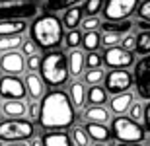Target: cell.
Instances as JSON below:
<instances>
[{"label":"cell","instance_id":"1","mask_svg":"<svg viewBox=\"0 0 150 146\" xmlns=\"http://www.w3.org/2000/svg\"><path fill=\"white\" fill-rule=\"evenodd\" d=\"M76 121V111L70 101V96H67L61 90L47 92L41 99V117L39 125L45 130H64L70 129Z\"/></svg>","mask_w":150,"mask_h":146},{"label":"cell","instance_id":"2","mask_svg":"<svg viewBox=\"0 0 150 146\" xmlns=\"http://www.w3.org/2000/svg\"><path fill=\"white\" fill-rule=\"evenodd\" d=\"M31 41L39 49L53 51L64 41V25L59 18L45 14V16L35 18V22L31 23Z\"/></svg>","mask_w":150,"mask_h":146},{"label":"cell","instance_id":"3","mask_svg":"<svg viewBox=\"0 0 150 146\" xmlns=\"http://www.w3.org/2000/svg\"><path fill=\"white\" fill-rule=\"evenodd\" d=\"M70 70H68V59L64 56V53L59 49L47 51L41 59V78L45 84L59 88L68 80Z\"/></svg>","mask_w":150,"mask_h":146},{"label":"cell","instance_id":"4","mask_svg":"<svg viewBox=\"0 0 150 146\" xmlns=\"http://www.w3.org/2000/svg\"><path fill=\"white\" fill-rule=\"evenodd\" d=\"M111 135L115 136L119 142H129V144H140L144 140V127H140V123H134L129 117H115L111 123Z\"/></svg>","mask_w":150,"mask_h":146},{"label":"cell","instance_id":"5","mask_svg":"<svg viewBox=\"0 0 150 146\" xmlns=\"http://www.w3.org/2000/svg\"><path fill=\"white\" fill-rule=\"evenodd\" d=\"M33 136V125L25 119H6L0 123V140L23 142Z\"/></svg>","mask_w":150,"mask_h":146},{"label":"cell","instance_id":"6","mask_svg":"<svg viewBox=\"0 0 150 146\" xmlns=\"http://www.w3.org/2000/svg\"><path fill=\"white\" fill-rule=\"evenodd\" d=\"M37 2H18L0 6V22H25L37 16Z\"/></svg>","mask_w":150,"mask_h":146},{"label":"cell","instance_id":"7","mask_svg":"<svg viewBox=\"0 0 150 146\" xmlns=\"http://www.w3.org/2000/svg\"><path fill=\"white\" fill-rule=\"evenodd\" d=\"M140 0H105L103 16L105 22H125L139 8Z\"/></svg>","mask_w":150,"mask_h":146},{"label":"cell","instance_id":"8","mask_svg":"<svg viewBox=\"0 0 150 146\" xmlns=\"http://www.w3.org/2000/svg\"><path fill=\"white\" fill-rule=\"evenodd\" d=\"M134 88L137 94L142 99L150 101V55L142 56L137 64H134Z\"/></svg>","mask_w":150,"mask_h":146},{"label":"cell","instance_id":"9","mask_svg":"<svg viewBox=\"0 0 150 146\" xmlns=\"http://www.w3.org/2000/svg\"><path fill=\"white\" fill-rule=\"evenodd\" d=\"M103 80H105V92L113 94V96L129 92L131 86L134 84V78L131 76L129 70H111Z\"/></svg>","mask_w":150,"mask_h":146},{"label":"cell","instance_id":"10","mask_svg":"<svg viewBox=\"0 0 150 146\" xmlns=\"http://www.w3.org/2000/svg\"><path fill=\"white\" fill-rule=\"evenodd\" d=\"M134 62V55L123 47H109L103 53V64L111 70H125Z\"/></svg>","mask_w":150,"mask_h":146},{"label":"cell","instance_id":"11","mask_svg":"<svg viewBox=\"0 0 150 146\" xmlns=\"http://www.w3.org/2000/svg\"><path fill=\"white\" fill-rule=\"evenodd\" d=\"M25 96H28V88H25V82L20 80V76L0 78V97L2 99H23Z\"/></svg>","mask_w":150,"mask_h":146},{"label":"cell","instance_id":"12","mask_svg":"<svg viewBox=\"0 0 150 146\" xmlns=\"http://www.w3.org/2000/svg\"><path fill=\"white\" fill-rule=\"evenodd\" d=\"M25 68V61H23V53L18 51H10L0 56V70L6 76H20Z\"/></svg>","mask_w":150,"mask_h":146},{"label":"cell","instance_id":"13","mask_svg":"<svg viewBox=\"0 0 150 146\" xmlns=\"http://www.w3.org/2000/svg\"><path fill=\"white\" fill-rule=\"evenodd\" d=\"M134 103V97L131 92H125V94H119V96H113V99L109 101V107H111V113H115L117 117H121L131 109V105Z\"/></svg>","mask_w":150,"mask_h":146},{"label":"cell","instance_id":"14","mask_svg":"<svg viewBox=\"0 0 150 146\" xmlns=\"http://www.w3.org/2000/svg\"><path fill=\"white\" fill-rule=\"evenodd\" d=\"M25 88H28V94H29V97L33 101H37L39 97H43L47 92H45V82H43V78H39L37 74H28L25 76Z\"/></svg>","mask_w":150,"mask_h":146},{"label":"cell","instance_id":"15","mask_svg":"<svg viewBox=\"0 0 150 146\" xmlns=\"http://www.w3.org/2000/svg\"><path fill=\"white\" fill-rule=\"evenodd\" d=\"M0 111L4 113L8 119H22L28 113V105L23 103V99H10V101L2 103Z\"/></svg>","mask_w":150,"mask_h":146},{"label":"cell","instance_id":"16","mask_svg":"<svg viewBox=\"0 0 150 146\" xmlns=\"http://www.w3.org/2000/svg\"><path fill=\"white\" fill-rule=\"evenodd\" d=\"M86 133H88V136L92 138L94 142H107L111 140V130L107 129L105 125H98V123H88L86 127Z\"/></svg>","mask_w":150,"mask_h":146},{"label":"cell","instance_id":"17","mask_svg":"<svg viewBox=\"0 0 150 146\" xmlns=\"http://www.w3.org/2000/svg\"><path fill=\"white\" fill-rule=\"evenodd\" d=\"M84 68H86V55H84L82 51L74 49L68 55V70H70V76H80Z\"/></svg>","mask_w":150,"mask_h":146},{"label":"cell","instance_id":"18","mask_svg":"<svg viewBox=\"0 0 150 146\" xmlns=\"http://www.w3.org/2000/svg\"><path fill=\"white\" fill-rule=\"evenodd\" d=\"M43 146H72V138H70L67 133L51 130V133H45Z\"/></svg>","mask_w":150,"mask_h":146},{"label":"cell","instance_id":"19","mask_svg":"<svg viewBox=\"0 0 150 146\" xmlns=\"http://www.w3.org/2000/svg\"><path fill=\"white\" fill-rule=\"evenodd\" d=\"M82 14H84V10L82 8H68L64 14H62V25L68 29V31H72V29H76L80 23H82Z\"/></svg>","mask_w":150,"mask_h":146},{"label":"cell","instance_id":"20","mask_svg":"<svg viewBox=\"0 0 150 146\" xmlns=\"http://www.w3.org/2000/svg\"><path fill=\"white\" fill-rule=\"evenodd\" d=\"M84 119H88V123H98V125H105L109 121V111L103 109L101 105H92L86 109Z\"/></svg>","mask_w":150,"mask_h":146},{"label":"cell","instance_id":"21","mask_svg":"<svg viewBox=\"0 0 150 146\" xmlns=\"http://www.w3.org/2000/svg\"><path fill=\"white\" fill-rule=\"evenodd\" d=\"M28 29L25 22H0V37H12V35H22Z\"/></svg>","mask_w":150,"mask_h":146},{"label":"cell","instance_id":"22","mask_svg":"<svg viewBox=\"0 0 150 146\" xmlns=\"http://www.w3.org/2000/svg\"><path fill=\"white\" fill-rule=\"evenodd\" d=\"M100 45H101V35L98 33V31H86V33L82 35V49L86 51V53L98 51Z\"/></svg>","mask_w":150,"mask_h":146},{"label":"cell","instance_id":"23","mask_svg":"<svg viewBox=\"0 0 150 146\" xmlns=\"http://www.w3.org/2000/svg\"><path fill=\"white\" fill-rule=\"evenodd\" d=\"M86 99H88L92 105H103L107 101L105 88H101V86H90L88 94H86Z\"/></svg>","mask_w":150,"mask_h":146},{"label":"cell","instance_id":"24","mask_svg":"<svg viewBox=\"0 0 150 146\" xmlns=\"http://www.w3.org/2000/svg\"><path fill=\"white\" fill-rule=\"evenodd\" d=\"M133 28V22L131 20H125V22H101V29L103 31H111V33H129Z\"/></svg>","mask_w":150,"mask_h":146},{"label":"cell","instance_id":"25","mask_svg":"<svg viewBox=\"0 0 150 146\" xmlns=\"http://www.w3.org/2000/svg\"><path fill=\"white\" fill-rule=\"evenodd\" d=\"M68 94H70V101H72L74 107H82L84 105V99H86V90H84L82 82H72V84H70Z\"/></svg>","mask_w":150,"mask_h":146},{"label":"cell","instance_id":"26","mask_svg":"<svg viewBox=\"0 0 150 146\" xmlns=\"http://www.w3.org/2000/svg\"><path fill=\"white\" fill-rule=\"evenodd\" d=\"M82 0H47L45 2V10L47 12H61V10H68L74 8L76 4H80Z\"/></svg>","mask_w":150,"mask_h":146},{"label":"cell","instance_id":"27","mask_svg":"<svg viewBox=\"0 0 150 146\" xmlns=\"http://www.w3.org/2000/svg\"><path fill=\"white\" fill-rule=\"evenodd\" d=\"M23 45L22 35H12V37H0V53H10V51H16L18 47Z\"/></svg>","mask_w":150,"mask_h":146},{"label":"cell","instance_id":"28","mask_svg":"<svg viewBox=\"0 0 150 146\" xmlns=\"http://www.w3.org/2000/svg\"><path fill=\"white\" fill-rule=\"evenodd\" d=\"M137 53L142 56L150 55V29H144L137 35Z\"/></svg>","mask_w":150,"mask_h":146},{"label":"cell","instance_id":"29","mask_svg":"<svg viewBox=\"0 0 150 146\" xmlns=\"http://www.w3.org/2000/svg\"><path fill=\"white\" fill-rule=\"evenodd\" d=\"M103 4H105L103 0H86L82 10L88 18H92V16H98L100 12H103Z\"/></svg>","mask_w":150,"mask_h":146},{"label":"cell","instance_id":"30","mask_svg":"<svg viewBox=\"0 0 150 146\" xmlns=\"http://www.w3.org/2000/svg\"><path fill=\"white\" fill-rule=\"evenodd\" d=\"M105 78L103 76V70L101 68H94V70H86L84 74V84H90V86H98L101 80Z\"/></svg>","mask_w":150,"mask_h":146},{"label":"cell","instance_id":"31","mask_svg":"<svg viewBox=\"0 0 150 146\" xmlns=\"http://www.w3.org/2000/svg\"><path fill=\"white\" fill-rule=\"evenodd\" d=\"M103 64V55L100 53H86V68L88 70H94V68H101Z\"/></svg>","mask_w":150,"mask_h":146},{"label":"cell","instance_id":"32","mask_svg":"<svg viewBox=\"0 0 150 146\" xmlns=\"http://www.w3.org/2000/svg\"><path fill=\"white\" fill-rule=\"evenodd\" d=\"M64 43H67L68 49H76L78 45H82V31H78V29L68 31L67 37H64Z\"/></svg>","mask_w":150,"mask_h":146},{"label":"cell","instance_id":"33","mask_svg":"<svg viewBox=\"0 0 150 146\" xmlns=\"http://www.w3.org/2000/svg\"><path fill=\"white\" fill-rule=\"evenodd\" d=\"M72 142H74L76 146H88L90 136H88V133H86V129H82V127H76V129L72 130Z\"/></svg>","mask_w":150,"mask_h":146},{"label":"cell","instance_id":"34","mask_svg":"<svg viewBox=\"0 0 150 146\" xmlns=\"http://www.w3.org/2000/svg\"><path fill=\"white\" fill-rule=\"evenodd\" d=\"M121 39L123 37L119 33H111V31H103V33H101V45H105V49L117 47V43H119Z\"/></svg>","mask_w":150,"mask_h":146},{"label":"cell","instance_id":"35","mask_svg":"<svg viewBox=\"0 0 150 146\" xmlns=\"http://www.w3.org/2000/svg\"><path fill=\"white\" fill-rule=\"evenodd\" d=\"M129 119H133L134 123L144 121V107L140 105V103H133L131 109H129Z\"/></svg>","mask_w":150,"mask_h":146},{"label":"cell","instance_id":"36","mask_svg":"<svg viewBox=\"0 0 150 146\" xmlns=\"http://www.w3.org/2000/svg\"><path fill=\"white\" fill-rule=\"evenodd\" d=\"M137 16H139L140 22L150 23V0H144V2L139 4V8H137Z\"/></svg>","mask_w":150,"mask_h":146},{"label":"cell","instance_id":"37","mask_svg":"<svg viewBox=\"0 0 150 146\" xmlns=\"http://www.w3.org/2000/svg\"><path fill=\"white\" fill-rule=\"evenodd\" d=\"M80 25H82V29H84V31H96V29H98V25H101V20H100L98 16L84 18Z\"/></svg>","mask_w":150,"mask_h":146},{"label":"cell","instance_id":"38","mask_svg":"<svg viewBox=\"0 0 150 146\" xmlns=\"http://www.w3.org/2000/svg\"><path fill=\"white\" fill-rule=\"evenodd\" d=\"M121 47L125 51H129V53H133V51H137V37H134V35H125V37H123L121 39Z\"/></svg>","mask_w":150,"mask_h":146},{"label":"cell","instance_id":"39","mask_svg":"<svg viewBox=\"0 0 150 146\" xmlns=\"http://www.w3.org/2000/svg\"><path fill=\"white\" fill-rule=\"evenodd\" d=\"M41 59H43L41 55H31L28 59V62H25V68L35 74V70H41Z\"/></svg>","mask_w":150,"mask_h":146},{"label":"cell","instance_id":"40","mask_svg":"<svg viewBox=\"0 0 150 146\" xmlns=\"http://www.w3.org/2000/svg\"><path fill=\"white\" fill-rule=\"evenodd\" d=\"M28 113H29V119H37L39 121V117H41V101H31L29 103V107H28Z\"/></svg>","mask_w":150,"mask_h":146},{"label":"cell","instance_id":"41","mask_svg":"<svg viewBox=\"0 0 150 146\" xmlns=\"http://www.w3.org/2000/svg\"><path fill=\"white\" fill-rule=\"evenodd\" d=\"M22 53H23V55H28V56L37 55V45H35V43H33L31 39H29V41H23V45H22Z\"/></svg>","mask_w":150,"mask_h":146},{"label":"cell","instance_id":"42","mask_svg":"<svg viewBox=\"0 0 150 146\" xmlns=\"http://www.w3.org/2000/svg\"><path fill=\"white\" fill-rule=\"evenodd\" d=\"M144 130L150 133V101L144 105Z\"/></svg>","mask_w":150,"mask_h":146},{"label":"cell","instance_id":"43","mask_svg":"<svg viewBox=\"0 0 150 146\" xmlns=\"http://www.w3.org/2000/svg\"><path fill=\"white\" fill-rule=\"evenodd\" d=\"M29 146H43V138H33Z\"/></svg>","mask_w":150,"mask_h":146},{"label":"cell","instance_id":"44","mask_svg":"<svg viewBox=\"0 0 150 146\" xmlns=\"http://www.w3.org/2000/svg\"><path fill=\"white\" fill-rule=\"evenodd\" d=\"M115 146H142V144H129V142H119V144Z\"/></svg>","mask_w":150,"mask_h":146},{"label":"cell","instance_id":"45","mask_svg":"<svg viewBox=\"0 0 150 146\" xmlns=\"http://www.w3.org/2000/svg\"><path fill=\"white\" fill-rule=\"evenodd\" d=\"M8 146H28V144H25V142H10Z\"/></svg>","mask_w":150,"mask_h":146},{"label":"cell","instance_id":"46","mask_svg":"<svg viewBox=\"0 0 150 146\" xmlns=\"http://www.w3.org/2000/svg\"><path fill=\"white\" fill-rule=\"evenodd\" d=\"M92 146H107V144H105V142H94Z\"/></svg>","mask_w":150,"mask_h":146}]
</instances>
